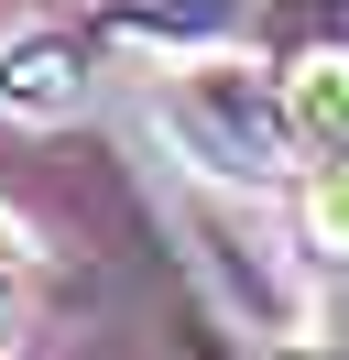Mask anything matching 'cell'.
<instances>
[{"mask_svg": "<svg viewBox=\"0 0 349 360\" xmlns=\"http://www.w3.org/2000/svg\"><path fill=\"white\" fill-rule=\"evenodd\" d=\"M240 11L251 0H99V22L142 33V44H218V33H240Z\"/></svg>", "mask_w": 349, "mask_h": 360, "instance_id": "277c9868", "label": "cell"}, {"mask_svg": "<svg viewBox=\"0 0 349 360\" xmlns=\"http://www.w3.org/2000/svg\"><path fill=\"white\" fill-rule=\"evenodd\" d=\"M295 219H305V251H327V262H349V153H317L295 186Z\"/></svg>", "mask_w": 349, "mask_h": 360, "instance_id": "5b68a950", "label": "cell"}, {"mask_svg": "<svg viewBox=\"0 0 349 360\" xmlns=\"http://www.w3.org/2000/svg\"><path fill=\"white\" fill-rule=\"evenodd\" d=\"M284 110L305 153H349V44H305L284 66Z\"/></svg>", "mask_w": 349, "mask_h": 360, "instance_id": "3957f363", "label": "cell"}, {"mask_svg": "<svg viewBox=\"0 0 349 360\" xmlns=\"http://www.w3.org/2000/svg\"><path fill=\"white\" fill-rule=\"evenodd\" d=\"M22 262H44V240L11 219V207H0V273H22Z\"/></svg>", "mask_w": 349, "mask_h": 360, "instance_id": "8992f818", "label": "cell"}, {"mask_svg": "<svg viewBox=\"0 0 349 360\" xmlns=\"http://www.w3.org/2000/svg\"><path fill=\"white\" fill-rule=\"evenodd\" d=\"M77 98H87L77 33H11L0 44V110L11 120H77Z\"/></svg>", "mask_w": 349, "mask_h": 360, "instance_id": "7a4b0ae2", "label": "cell"}, {"mask_svg": "<svg viewBox=\"0 0 349 360\" xmlns=\"http://www.w3.org/2000/svg\"><path fill=\"white\" fill-rule=\"evenodd\" d=\"M174 142H186V164H208V175H229V186H273L284 164L305 153L284 88L251 77V66H229V55H208V66L174 77Z\"/></svg>", "mask_w": 349, "mask_h": 360, "instance_id": "6da1fadb", "label": "cell"}]
</instances>
